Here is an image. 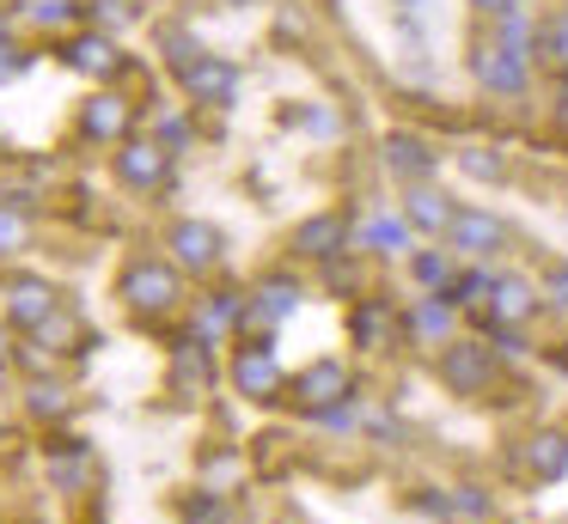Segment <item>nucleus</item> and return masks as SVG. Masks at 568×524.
<instances>
[{
  "instance_id": "nucleus-1",
  "label": "nucleus",
  "mask_w": 568,
  "mask_h": 524,
  "mask_svg": "<svg viewBox=\"0 0 568 524\" xmlns=\"http://www.w3.org/2000/svg\"><path fill=\"white\" fill-rule=\"evenodd\" d=\"M434 353H440V384L453 390V397L477 402V397H489L495 378H501V353H495L489 341H477V336H453Z\"/></svg>"
},
{
  "instance_id": "nucleus-2",
  "label": "nucleus",
  "mask_w": 568,
  "mask_h": 524,
  "mask_svg": "<svg viewBox=\"0 0 568 524\" xmlns=\"http://www.w3.org/2000/svg\"><path fill=\"white\" fill-rule=\"evenodd\" d=\"M123 299L135 305L141 317H165L178 299H184V287H178V268H165V263H129Z\"/></svg>"
},
{
  "instance_id": "nucleus-3",
  "label": "nucleus",
  "mask_w": 568,
  "mask_h": 524,
  "mask_svg": "<svg viewBox=\"0 0 568 524\" xmlns=\"http://www.w3.org/2000/svg\"><path fill=\"white\" fill-rule=\"evenodd\" d=\"M300 280H287V275H270L257 287V299H245V317H239V336H270L282 317H294L300 311Z\"/></svg>"
},
{
  "instance_id": "nucleus-4",
  "label": "nucleus",
  "mask_w": 568,
  "mask_h": 524,
  "mask_svg": "<svg viewBox=\"0 0 568 524\" xmlns=\"http://www.w3.org/2000/svg\"><path fill=\"white\" fill-rule=\"evenodd\" d=\"M233 384L245 390L251 402H275L282 397V360H275V348H270V336H257V341H245L239 348V360H233Z\"/></svg>"
},
{
  "instance_id": "nucleus-5",
  "label": "nucleus",
  "mask_w": 568,
  "mask_h": 524,
  "mask_svg": "<svg viewBox=\"0 0 568 524\" xmlns=\"http://www.w3.org/2000/svg\"><path fill=\"white\" fill-rule=\"evenodd\" d=\"M348 397H355V378H348L343 360H312L306 372L294 378V402L306 414H324V409H336V402H348Z\"/></svg>"
},
{
  "instance_id": "nucleus-6",
  "label": "nucleus",
  "mask_w": 568,
  "mask_h": 524,
  "mask_svg": "<svg viewBox=\"0 0 568 524\" xmlns=\"http://www.w3.org/2000/svg\"><path fill=\"white\" fill-rule=\"evenodd\" d=\"M446 244H453L465 263H489V256H501L507 244V226L495 214H483V207H458L453 232H446Z\"/></svg>"
},
{
  "instance_id": "nucleus-7",
  "label": "nucleus",
  "mask_w": 568,
  "mask_h": 524,
  "mask_svg": "<svg viewBox=\"0 0 568 524\" xmlns=\"http://www.w3.org/2000/svg\"><path fill=\"white\" fill-rule=\"evenodd\" d=\"M178 80H184V92L196 97V104H214V110H226L239 92V68L221 55H190L184 68H178Z\"/></svg>"
},
{
  "instance_id": "nucleus-8",
  "label": "nucleus",
  "mask_w": 568,
  "mask_h": 524,
  "mask_svg": "<svg viewBox=\"0 0 568 524\" xmlns=\"http://www.w3.org/2000/svg\"><path fill=\"white\" fill-rule=\"evenodd\" d=\"M385 171L392 177H404V183H428L434 171H440V153H434L422 134H409V129H397V134H385Z\"/></svg>"
},
{
  "instance_id": "nucleus-9",
  "label": "nucleus",
  "mask_w": 568,
  "mask_h": 524,
  "mask_svg": "<svg viewBox=\"0 0 568 524\" xmlns=\"http://www.w3.org/2000/svg\"><path fill=\"white\" fill-rule=\"evenodd\" d=\"M538 299H544V292L531 287L526 275H495L489 299H483L477 311H483V317H495V323H519V329H526V323H531V311H538Z\"/></svg>"
},
{
  "instance_id": "nucleus-10",
  "label": "nucleus",
  "mask_w": 568,
  "mask_h": 524,
  "mask_svg": "<svg viewBox=\"0 0 568 524\" xmlns=\"http://www.w3.org/2000/svg\"><path fill=\"white\" fill-rule=\"evenodd\" d=\"M470 68H477V80L489 85V92H507V97L526 92V55H519V49H507L501 37H495V43H483Z\"/></svg>"
},
{
  "instance_id": "nucleus-11",
  "label": "nucleus",
  "mask_w": 568,
  "mask_h": 524,
  "mask_svg": "<svg viewBox=\"0 0 568 524\" xmlns=\"http://www.w3.org/2000/svg\"><path fill=\"white\" fill-rule=\"evenodd\" d=\"M348 244V214H312L294 226V256H312V263H331Z\"/></svg>"
},
{
  "instance_id": "nucleus-12",
  "label": "nucleus",
  "mask_w": 568,
  "mask_h": 524,
  "mask_svg": "<svg viewBox=\"0 0 568 524\" xmlns=\"http://www.w3.org/2000/svg\"><path fill=\"white\" fill-rule=\"evenodd\" d=\"M116 177H123L129 189H160V183L172 177V153L153 146V141H135V146L116 153Z\"/></svg>"
},
{
  "instance_id": "nucleus-13",
  "label": "nucleus",
  "mask_w": 568,
  "mask_h": 524,
  "mask_svg": "<svg viewBox=\"0 0 568 524\" xmlns=\"http://www.w3.org/2000/svg\"><path fill=\"white\" fill-rule=\"evenodd\" d=\"M404 219H409L416 232H428V238H440V232H453L458 207H453V195H440L434 183H409V195H404Z\"/></svg>"
},
{
  "instance_id": "nucleus-14",
  "label": "nucleus",
  "mask_w": 568,
  "mask_h": 524,
  "mask_svg": "<svg viewBox=\"0 0 568 524\" xmlns=\"http://www.w3.org/2000/svg\"><path fill=\"white\" fill-rule=\"evenodd\" d=\"M453 311H458V305L446 299V292H428V299L409 305L404 329L422 341V348H446V341H453Z\"/></svg>"
},
{
  "instance_id": "nucleus-15",
  "label": "nucleus",
  "mask_w": 568,
  "mask_h": 524,
  "mask_svg": "<svg viewBox=\"0 0 568 524\" xmlns=\"http://www.w3.org/2000/svg\"><path fill=\"white\" fill-rule=\"evenodd\" d=\"M397 329H404V323L392 317V305H385V299H355V311H348V336H355V348H367V353L392 348Z\"/></svg>"
},
{
  "instance_id": "nucleus-16",
  "label": "nucleus",
  "mask_w": 568,
  "mask_h": 524,
  "mask_svg": "<svg viewBox=\"0 0 568 524\" xmlns=\"http://www.w3.org/2000/svg\"><path fill=\"white\" fill-rule=\"evenodd\" d=\"M172 256H178V268H214L221 263V232L214 226H202V219H178L172 226Z\"/></svg>"
},
{
  "instance_id": "nucleus-17",
  "label": "nucleus",
  "mask_w": 568,
  "mask_h": 524,
  "mask_svg": "<svg viewBox=\"0 0 568 524\" xmlns=\"http://www.w3.org/2000/svg\"><path fill=\"white\" fill-rule=\"evenodd\" d=\"M50 311H55V292H50V280H31V275H19L13 287H7V317H13V323L38 329Z\"/></svg>"
},
{
  "instance_id": "nucleus-18",
  "label": "nucleus",
  "mask_w": 568,
  "mask_h": 524,
  "mask_svg": "<svg viewBox=\"0 0 568 524\" xmlns=\"http://www.w3.org/2000/svg\"><path fill=\"white\" fill-rule=\"evenodd\" d=\"M526 463L538 482H562L568 475V433H556V427H544V433L526 439Z\"/></svg>"
},
{
  "instance_id": "nucleus-19",
  "label": "nucleus",
  "mask_w": 568,
  "mask_h": 524,
  "mask_svg": "<svg viewBox=\"0 0 568 524\" xmlns=\"http://www.w3.org/2000/svg\"><path fill=\"white\" fill-rule=\"evenodd\" d=\"M62 61H68L74 73H99V80H111V73L123 68V55H116L111 37H74V43L62 49Z\"/></svg>"
},
{
  "instance_id": "nucleus-20",
  "label": "nucleus",
  "mask_w": 568,
  "mask_h": 524,
  "mask_svg": "<svg viewBox=\"0 0 568 524\" xmlns=\"http://www.w3.org/2000/svg\"><path fill=\"white\" fill-rule=\"evenodd\" d=\"M409 238H416V226H409L404 214H373L367 226H361V244H367V250H379V256H404Z\"/></svg>"
},
{
  "instance_id": "nucleus-21",
  "label": "nucleus",
  "mask_w": 568,
  "mask_h": 524,
  "mask_svg": "<svg viewBox=\"0 0 568 524\" xmlns=\"http://www.w3.org/2000/svg\"><path fill=\"white\" fill-rule=\"evenodd\" d=\"M80 129H87L92 141H123V129H129V104H123V97H111V92L92 97L87 116H80Z\"/></svg>"
},
{
  "instance_id": "nucleus-22",
  "label": "nucleus",
  "mask_w": 568,
  "mask_h": 524,
  "mask_svg": "<svg viewBox=\"0 0 568 524\" xmlns=\"http://www.w3.org/2000/svg\"><path fill=\"white\" fill-rule=\"evenodd\" d=\"M409 275H416L428 292H446L458 280V250H416L409 256Z\"/></svg>"
},
{
  "instance_id": "nucleus-23",
  "label": "nucleus",
  "mask_w": 568,
  "mask_h": 524,
  "mask_svg": "<svg viewBox=\"0 0 568 524\" xmlns=\"http://www.w3.org/2000/svg\"><path fill=\"white\" fill-rule=\"evenodd\" d=\"M489 287H495V275H489V263H470L465 275L453 280V287H446V299L458 305V311H477L483 299H489Z\"/></svg>"
},
{
  "instance_id": "nucleus-24",
  "label": "nucleus",
  "mask_w": 568,
  "mask_h": 524,
  "mask_svg": "<svg viewBox=\"0 0 568 524\" xmlns=\"http://www.w3.org/2000/svg\"><path fill=\"white\" fill-rule=\"evenodd\" d=\"M178 384H214V360H209V336L178 348Z\"/></svg>"
},
{
  "instance_id": "nucleus-25",
  "label": "nucleus",
  "mask_w": 568,
  "mask_h": 524,
  "mask_svg": "<svg viewBox=\"0 0 568 524\" xmlns=\"http://www.w3.org/2000/svg\"><path fill=\"white\" fill-rule=\"evenodd\" d=\"M458 171L477 177V183H501L507 177V158L495 153V146H465V153H458Z\"/></svg>"
},
{
  "instance_id": "nucleus-26",
  "label": "nucleus",
  "mask_w": 568,
  "mask_h": 524,
  "mask_svg": "<svg viewBox=\"0 0 568 524\" xmlns=\"http://www.w3.org/2000/svg\"><path fill=\"white\" fill-rule=\"evenodd\" d=\"M239 317H245V299H239V292H214L209 311H202V336H214V329L239 323Z\"/></svg>"
},
{
  "instance_id": "nucleus-27",
  "label": "nucleus",
  "mask_w": 568,
  "mask_h": 524,
  "mask_svg": "<svg viewBox=\"0 0 568 524\" xmlns=\"http://www.w3.org/2000/svg\"><path fill=\"white\" fill-rule=\"evenodd\" d=\"M26 397H31V414H43V421H62V414H68V390L62 384H43V378H38Z\"/></svg>"
},
{
  "instance_id": "nucleus-28",
  "label": "nucleus",
  "mask_w": 568,
  "mask_h": 524,
  "mask_svg": "<svg viewBox=\"0 0 568 524\" xmlns=\"http://www.w3.org/2000/svg\"><path fill=\"white\" fill-rule=\"evenodd\" d=\"M80 463H87V445H80V439H62V451H55L50 475H55L62 487H74V482H80Z\"/></svg>"
},
{
  "instance_id": "nucleus-29",
  "label": "nucleus",
  "mask_w": 568,
  "mask_h": 524,
  "mask_svg": "<svg viewBox=\"0 0 568 524\" xmlns=\"http://www.w3.org/2000/svg\"><path fill=\"white\" fill-rule=\"evenodd\" d=\"M538 292H544V305H550V311L568 317V263H550V268H544Z\"/></svg>"
},
{
  "instance_id": "nucleus-30",
  "label": "nucleus",
  "mask_w": 568,
  "mask_h": 524,
  "mask_svg": "<svg viewBox=\"0 0 568 524\" xmlns=\"http://www.w3.org/2000/svg\"><path fill=\"white\" fill-rule=\"evenodd\" d=\"M453 518H489V494L483 487H453Z\"/></svg>"
},
{
  "instance_id": "nucleus-31",
  "label": "nucleus",
  "mask_w": 568,
  "mask_h": 524,
  "mask_svg": "<svg viewBox=\"0 0 568 524\" xmlns=\"http://www.w3.org/2000/svg\"><path fill=\"white\" fill-rule=\"evenodd\" d=\"M19 244H26V214L0 202V256H7V250H19Z\"/></svg>"
},
{
  "instance_id": "nucleus-32",
  "label": "nucleus",
  "mask_w": 568,
  "mask_h": 524,
  "mask_svg": "<svg viewBox=\"0 0 568 524\" xmlns=\"http://www.w3.org/2000/svg\"><path fill=\"white\" fill-rule=\"evenodd\" d=\"M31 19L50 24V31H62V24L74 19V7H68V0H31Z\"/></svg>"
},
{
  "instance_id": "nucleus-33",
  "label": "nucleus",
  "mask_w": 568,
  "mask_h": 524,
  "mask_svg": "<svg viewBox=\"0 0 568 524\" xmlns=\"http://www.w3.org/2000/svg\"><path fill=\"white\" fill-rule=\"evenodd\" d=\"M318 421H324V427H331V433H348V427H355V421H361V414H355V397H348V402H336V409H324V414H318Z\"/></svg>"
},
{
  "instance_id": "nucleus-34",
  "label": "nucleus",
  "mask_w": 568,
  "mask_h": 524,
  "mask_svg": "<svg viewBox=\"0 0 568 524\" xmlns=\"http://www.w3.org/2000/svg\"><path fill=\"white\" fill-rule=\"evenodd\" d=\"M538 43H544V49H550V55H556V61H562V55H568V19H556V24H544V31H538Z\"/></svg>"
},
{
  "instance_id": "nucleus-35",
  "label": "nucleus",
  "mask_w": 568,
  "mask_h": 524,
  "mask_svg": "<svg viewBox=\"0 0 568 524\" xmlns=\"http://www.w3.org/2000/svg\"><path fill=\"white\" fill-rule=\"evenodd\" d=\"M92 19H104V24H129V0H92Z\"/></svg>"
},
{
  "instance_id": "nucleus-36",
  "label": "nucleus",
  "mask_w": 568,
  "mask_h": 524,
  "mask_svg": "<svg viewBox=\"0 0 568 524\" xmlns=\"http://www.w3.org/2000/svg\"><path fill=\"white\" fill-rule=\"evenodd\" d=\"M550 97H556V122H568V68L556 73V92Z\"/></svg>"
},
{
  "instance_id": "nucleus-37",
  "label": "nucleus",
  "mask_w": 568,
  "mask_h": 524,
  "mask_svg": "<svg viewBox=\"0 0 568 524\" xmlns=\"http://www.w3.org/2000/svg\"><path fill=\"white\" fill-rule=\"evenodd\" d=\"M190 518H202V524H214V518H221V506H214V500H190Z\"/></svg>"
},
{
  "instance_id": "nucleus-38",
  "label": "nucleus",
  "mask_w": 568,
  "mask_h": 524,
  "mask_svg": "<svg viewBox=\"0 0 568 524\" xmlns=\"http://www.w3.org/2000/svg\"><path fill=\"white\" fill-rule=\"evenodd\" d=\"M19 68H26V55H13V49H0V80H13Z\"/></svg>"
},
{
  "instance_id": "nucleus-39",
  "label": "nucleus",
  "mask_w": 568,
  "mask_h": 524,
  "mask_svg": "<svg viewBox=\"0 0 568 524\" xmlns=\"http://www.w3.org/2000/svg\"><path fill=\"white\" fill-rule=\"evenodd\" d=\"M470 7H477V12H495V19H501V12H514L519 0H470Z\"/></svg>"
},
{
  "instance_id": "nucleus-40",
  "label": "nucleus",
  "mask_w": 568,
  "mask_h": 524,
  "mask_svg": "<svg viewBox=\"0 0 568 524\" xmlns=\"http://www.w3.org/2000/svg\"><path fill=\"white\" fill-rule=\"evenodd\" d=\"M160 134L165 141H184V116H160Z\"/></svg>"
},
{
  "instance_id": "nucleus-41",
  "label": "nucleus",
  "mask_w": 568,
  "mask_h": 524,
  "mask_svg": "<svg viewBox=\"0 0 568 524\" xmlns=\"http://www.w3.org/2000/svg\"><path fill=\"white\" fill-rule=\"evenodd\" d=\"M0 384H7V366H0Z\"/></svg>"
},
{
  "instance_id": "nucleus-42",
  "label": "nucleus",
  "mask_w": 568,
  "mask_h": 524,
  "mask_svg": "<svg viewBox=\"0 0 568 524\" xmlns=\"http://www.w3.org/2000/svg\"><path fill=\"white\" fill-rule=\"evenodd\" d=\"M233 7H245V0H233Z\"/></svg>"
}]
</instances>
